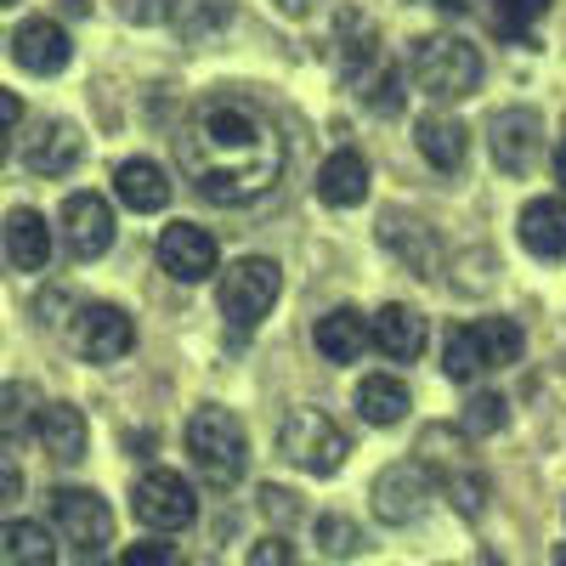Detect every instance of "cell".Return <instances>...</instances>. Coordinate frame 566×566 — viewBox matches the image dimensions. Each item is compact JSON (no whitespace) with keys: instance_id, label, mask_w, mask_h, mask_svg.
Here are the masks:
<instances>
[{"instance_id":"obj_1","label":"cell","mask_w":566,"mask_h":566,"mask_svg":"<svg viewBox=\"0 0 566 566\" xmlns=\"http://www.w3.org/2000/svg\"><path fill=\"white\" fill-rule=\"evenodd\" d=\"M176 159L187 170V181L199 187V199L239 210L266 199L277 176H283V130L272 125V114L250 97H205L187 125L176 130Z\"/></svg>"},{"instance_id":"obj_2","label":"cell","mask_w":566,"mask_h":566,"mask_svg":"<svg viewBox=\"0 0 566 566\" xmlns=\"http://www.w3.org/2000/svg\"><path fill=\"white\" fill-rule=\"evenodd\" d=\"M187 453H193V470H199L216 493L239 488L244 470H250V437H244L239 413L199 408L193 419H187Z\"/></svg>"},{"instance_id":"obj_3","label":"cell","mask_w":566,"mask_h":566,"mask_svg":"<svg viewBox=\"0 0 566 566\" xmlns=\"http://www.w3.org/2000/svg\"><path fill=\"white\" fill-rule=\"evenodd\" d=\"M408 74L431 103H464L482 85V52L459 34H424L408 57Z\"/></svg>"},{"instance_id":"obj_4","label":"cell","mask_w":566,"mask_h":566,"mask_svg":"<svg viewBox=\"0 0 566 566\" xmlns=\"http://www.w3.org/2000/svg\"><path fill=\"white\" fill-rule=\"evenodd\" d=\"M522 323L515 317H482V323H464V328H448V340H442V368H448V380H476V374L488 368H510V363H522Z\"/></svg>"},{"instance_id":"obj_5","label":"cell","mask_w":566,"mask_h":566,"mask_svg":"<svg viewBox=\"0 0 566 566\" xmlns=\"http://www.w3.org/2000/svg\"><path fill=\"white\" fill-rule=\"evenodd\" d=\"M283 295V272L277 261L266 255H244V261H232L216 283V301H221V317L232 323V335H250V328L266 323V312L277 306Z\"/></svg>"},{"instance_id":"obj_6","label":"cell","mask_w":566,"mask_h":566,"mask_svg":"<svg viewBox=\"0 0 566 566\" xmlns=\"http://www.w3.org/2000/svg\"><path fill=\"white\" fill-rule=\"evenodd\" d=\"M277 453L290 464H301L306 476H335V470L346 464V453H352V442H346V431L328 413L295 408V413H283V424H277Z\"/></svg>"},{"instance_id":"obj_7","label":"cell","mask_w":566,"mask_h":566,"mask_svg":"<svg viewBox=\"0 0 566 566\" xmlns=\"http://www.w3.org/2000/svg\"><path fill=\"white\" fill-rule=\"evenodd\" d=\"M130 510H136V522H142V527H154V533H181V527H193V522H199L193 482H187L181 470H170V464L142 470L136 488H130Z\"/></svg>"},{"instance_id":"obj_8","label":"cell","mask_w":566,"mask_h":566,"mask_svg":"<svg viewBox=\"0 0 566 566\" xmlns=\"http://www.w3.org/2000/svg\"><path fill=\"white\" fill-rule=\"evenodd\" d=\"M69 340H74V352H80L85 363H119V357L136 346V323H130V312L114 306V301H91V306L74 312Z\"/></svg>"},{"instance_id":"obj_9","label":"cell","mask_w":566,"mask_h":566,"mask_svg":"<svg viewBox=\"0 0 566 566\" xmlns=\"http://www.w3.org/2000/svg\"><path fill=\"white\" fill-rule=\"evenodd\" d=\"M52 522L80 555H97L103 544H114V510L91 488H52Z\"/></svg>"},{"instance_id":"obj_10","label":"cell","mask_w":566,"mask_h":566,"mask_svg":"<svg viewBox=\"0 0 566 566\" xmlns=\"http://www.w3.org/2000/svg\"><path fill=\"white\" fill-rule=\"evenodd\" d=\"M431 493H437L431 470H424L419 459H397L374 476V515H380L386 527H408L431 510Z\"/></svg>"},{"instance_id":"obj_11","label":"cell","mask_w":566,"mask_h":566,"mask_svg":"<svg viewBox=\"0 0 566 566\" xmlns=\"http://www.w3.org/2000/svg\"><path fill=\"white\" fill-rule=\"evenodd\" d=\"M488 154L504 176H527L533 159L544 154V119L538 108H499L488 119Z\"/></svg>"},{"instance_id":"obj_12","label":"cell","mask_w":566,"mask_h":566,"mask_svg":"<svg viewBox=\"0 0 566 566\" xmlns=\"http://www.w3.org/2000/svg\"><path fill=\"white\" fill-rule=\"evenodd\" d=\"M57 221H63V244H69L74 261L108 255V244H114V210H108L103 193H69Z\"/></svg>"},{"instance_id":"obj_13","label":"cell","mask_w":566,"mask_h":566,"mask_svg":"<svg viewBox=\"0 0 566 566\" xmlns=\"http://www.w3.org/2000/svg\"><path fill=\"white\" fill-rule=\"evenodd\" d=\"M216 261H221V250H216V239H210L205 227L170 221V227L159 232V266H165L176 283H205V277L216 272Z\"/></svg>"},{"instance_id":"obj_14","label":"cell","mask_w":566,"mask_h":566,"mask_svg":"<svg viewBox=\"0 0 566 566\" xmlns=\"http://www.w3.org/2000/svg\"><path fill=\"white\" fill-rule=\"evenodd\" d=\"M80 159H85V136L74 119H40L23 136V165L34 176H69Z\"/></svg>"},{"instance_id":"obj_15","label":"cell","mask_w":566,"mask_h":566,"mask_svg":"<svg viewBox=\"0 0 566 566\" xmlns=\"http://www.w3.org/2000/svg\"><path fill=\"white\" fill-rule=\"evenodd\" d=\"M424 317L413 312V306H402V301H386L380 312L368 317V346L380 352L386 363H413L419 352H424Z\"/></svg>"},{"instance_id":"obj_16","label":"cell","mask_w":566,"mask_h":566,"mask_svg":"<svg viewBox=\"0 0 566 566\" xmlns=\"http://www.w3.org/2000/svg\"><path fill=\"white\" fill-rule=\"evenodd\" d=\"M12 57H18V69L23 74H63L69 69V57H74V45H69V34L52 23V18H29V23H18V34H12Z\"/></svg>"},{"instance_id":"obj_17","label":"cell","mask_w":566,"mask_h":566,"mask_svg":"<svg viewBox=\"0 0 566 566\" xmlns=\"http://www.w3.org/2000/svg\"><path fill=\"white\" fill-rule=\"evenodd\" d=\"M0 244H7L18 272H40L45 261H52V227H45L40 210L23 205V210H12L7 221H0Z\"/></svg>"},{"instance_id":"obj_18","label":"cell","mask_w":566,"mask_h":566,"mask_svg":"<svg viewBox=\"0 0 566 566\" xmlns=\"http://www.w3.org/2000/svg\"><path fill=\"white\" fill-rule=\"evenodd\" d=\"M317 199L328 210H357L368 199V159L340 148V154H328L323 170H317Z\"/></svg>"},{"instance_id":"obj_19","label":"cell","mask_w":566,"mask_h":566,"mask_svg":"<svg viewBox=\"0 0 566 566\" xmlns=\"http://www.w3.org/2000/svg\"><path fill=\"white\" fill-rule=\"evenodd\" d=\"M522 244H527V255H538V261H566V199H527V210H522Z\"/></svg>"},{"instance_id":"obj_20","label":"cell","mask_w":566,"mask_h":566,"mask_svg":"<svg viewBox=\"0 0 566 566\" xmlns=\"http://www.w3.org/2000/svg\"><path fill=\"white\" fill-rule=\"evenodd\" d=\"M40 442H45V453H52L57 464H80L85 459V442H91V424H85V413L74 408V402H45L40 408Z\"/></svg>"},{"instance_id":"obj_21","label":"cell","mask_w":566,"mask_h":566,"mask_svg":"<svg viewBox=\"0 0 566 566\" xmlns=\"http://www.w3.org/2000/svg\"><path fill=\"white\" fill-rule=\"evenodd\" d=\"M114 193H119V205H125V210L154 216V210H165V205H170V176H165L154 159H125V165L114 170Z\"/></svg>"},{"instance_id":"obj_22","label":"cell","mask_w":566,"mask_h":566,"mask_svg":"<svg viewBox=\"0 0 566 566\" xmlns=\"http://www.w3.org/2000/svg\"><path fill=\"white\" fill-rule=\"evenodd\" d=\"M312 340L328 363H357L368 352V317L357 306H335V312H323L317 328H312Z\"/></svg>"},{"instance_id":"obj_23","label":"cell","mask_w":566,"mask_h":566,"mask_svg":"<svg viewBox=\"0 0 566 566\" xmlns=\"http://www.w3.org/2000/svg\"><path fill=\"white\" fill-rule=\"evenodd\" d=\"M413 142H419L424 165H437V170H459L464 154H470V130L453 114H442V108H431V114L413 125Z\"/></svg>"},{"instance_id":"obj_24","label":"cell","mask_w":566,"mask_h":566,"mask_svg":"<svg viewBox=\"0 0 566 566\" xmlns=\"http://www.w3.org/2000/svg\"><path fill=\"white\" fill-rule=\"evenodd\" d=\"M413 408V391L397 380V374H368V380L357 386V413L363 424H402Z\"/></svg>"},{"instance_id":"obj_25","label":"cell","mask_w":566,"mask_h":566,"mask_svg":"<svg viewBox=\"0 0 566 566\" xmlns=\"http://www.w3.org/2000/svg\"><path fill=\"white\" fill-rule=\"evenodd\" d=\"M0 566H57V544L40 522H7L0 527Z\"/></svg>"},{"instance_id":"obj_26","label":"cell","mask_w":566,"mask_h":566,"mask_svg":"<svg viewBox=\"0 0 566 566\" xmlns=\"http://www.w3.org/2000/svg\"><path fill=\"white\" fill-rule=\"evenodd\" d=\"M335 29H340V57H346V74H352V80H363V69H368V63H380V29H374L357 7H346V12L335 18Z\"/></svg>"},{"instance_id":"obj_27","label":"cell","mask_w":566,"mask_h":566,"mask_svg":"<svg viewBox=\"0 0 566 566\" xmlns=\"http://www.w3.org/2000/svg\"><path fill=\"white\" fill-rule=\"evenodd\" d=\"M40 391L29 380H12V386H0V442H23L34 424H40Z\"/></svg>"},{"instance_id":"obj_28","label":"cell","mask_w":566,"mask_h":566,"mask_svg":"<svg viewBox=\"0 0 566 566\" xmlns=\"http://www.w3.org/2000/svg\"><path fill=\"white\" fill-rule=\"evenodd\" d=\"M317 544H323V555H357L363 549V527L352 522V515L328 510V515H317Z\"/></svg>"},{"instance_id":"obj_29","label":"cell","mask_w":566,"mask_h":566,"mask_svg":"<svg viewBox=\"0 0 566 566\" xmlns=\"http://www.w3.org/2000/svg\"><path fill=\"white\" fill-rule=\"evenodd\" d=\"M504 419H510L504 397L499 391H482V397L464 402V437H493V431H504Z\"/></svg>"},{"instance_id":"obj_30","label":"cell","mask_w":566,"mask_h":566,"mask_svg":"<svg viewBox=\"0 0 566 566\" xmlns=\"http://www.w3.org/2000/svg\"><path fill=\"white\" fill-rule=\"evenodd\" d=\"M544 7H549V0H493V23L510 40H527V29L544 18Z\"/></svg>"},{"instance_id":"obj_31","label":"cell","mask_w":566,"mask_h":566,"mask_svg":"<svg viewBox=\"0 0 566 566\" xmlns=\"http://www.w3.org/2000/svg\"><path fill=\"white\" fill-rule=\"evenodd\" d=\"M363 103L374 114H397L402 108V74L391 63H380V69H374V80H368V91H363Z\"/></svg>"},{"instance_id":"obj_32","label":"cell","mask_w":566,"mask_h":566,"mask_svg":"<svg viewBox=\"0 0 566 566\" xmlns=\"http://www.w3.org/2000/svg\"><path fill=\"white\" fill-rule=\"evenodd\" d=\"M119 566H187V555L176 544H165V538H142V544H130L119 555Z\"/></svg>"},{"instance_id":"obj_33","label":"cell","mask_w":566,"mask_h":566,"mask_svg":"<svg viewBox=\"0 0 566 566\" xmlns=\"http://www.w3.org/2000/svg\"><path fill=\"white\" fill-rule=\"evenodd\" d=\"M448 493H453V510H459V515H482V510H488V482L470 476V470L448 476Z\"/></svg>"},{"instance_id":"obj_34","label":"cell","mask_w":566,"mask_h":566,"mask_svg":"<svg viewBox=\"0 0 566 566\" xmlns=\"http://www.w3.org/2000/svg\"><path fill=\"white\" fill-rule=\"evenodd\" d=\"M261 510L272 515L277 527L301 522V504H295V493H290V488H277V482H266V488H261Z\"/></svg>"},{"instance_id":"obj_35","label":"cell","mask_w":566,"mask_h":566,"mask_svg":"<svg viewBox=\"0 0 566 566\" xmlns=\"http://www.w3.org/2000/svg\"><path fill=\"white\" fill-rule=\"evenodd\" d=\"M119 12H125L130 23H165V18L176 12V0H119Z\"/></svg>"},{"instance_id":"obj_36","label":"cell","mask_w":566,"mask_h":566,"mask_svg":"<svg viewBox=\"0 0 566 566\" xmlns=\"http://www.w3.org/2000/svg\"><path fill=\"white\" fill-rule=\"evenodd\" d=\"M250 566H295V549L283 544V538H261L250 549Z\"/></svg>"},{"instance_id":"obj_37","label":"cell","mask_w":566,"mask_h":566,"mask_svg":"<svg viewBox=\"0 0 566 566\" xmlns=\"http://www.w3.org/2000/svg\"><path fill=\"white\" fill-rule=\"evenodd\" d=\"M23 119V103L12 91H0V165H7V148H12V125Z\"/></svg>"},{"instance_id":"obj_38","label":"cell","mask_w":566,"mask_h":566,"mask_svg":"<svg viewBox=\"0 0 566 566\" xmlns=\"http://www.w3.org/2000/svg\"><path fill=\"white\" fill-rule=\"evenodd\" d=\"M18 493H23V470H18L7 453H0V504H12Z\"/></svg>"},{"instance_id":"obj_39","label":"cell","mask_w":566,"mask_h":566,"mask_svg":"<svg viewBox=\"0 0 566 566\" xmlns=\"http://www.w3.org/2000/svg\"><path fill=\"white\" fill-rule=\"evenodd\" d=\"M277 7L290 12V18H306V12H317V0H277Z\"/></svg>"},{"instance_id":"obj_40","label":"cell","mask_w":566,"mask_h":566,"mask_svg":"<svg viewBox=\"0 0 566 566\" xmlns=\"http://www.w3.org/2000/svg\"><path fill=\"white\" fill-rule=\"evenodd\" d=\"M431 7L448 12V18H464V12H470V0H431Z\"/></svg>"},{"instance_id":"obj_41","label":"cell","mask_w":566,"mask_h":566,"mask_svg":"<svg viewBox=\"0 0 566 566\" xmlns=\"http://www.w3.org/2000/svg\"><path fill=\"white\" fill-rule=\"evenodd\" d=\"M555 181L566 187V136H560V148H555Z\"/></svg>"},{"instance_id":"obj_42","label":"cell","mask_w":566,"mask_h":566,"mask_svg":"<svg viewBox=\"0 0 566 566\" xmlns=\"http://www.w3.org/2000/svg\"><path fill=\"white\" fill-rule=\"evenodd\" d=\"M57 7H63V12H74V18H85V12H91V0H57Z\"/></svg>"},{"instance_id":"obj_43","label":"cell","mask_w":566,"mask_h":566,"mask_svg":"<svg viewBox=\"0 0 566 566\" xmlns=\"http://www.w3.org/2000/svg\"><path fill=\"white\" fill-rule=\"evenodd\" d=\"M549 566H566V544H560V549H555V560H549Z\"/></svg>"},{"instance_id":"obj_44","label":"cell","mask_w":566,"mask_h":566,"mask_svg":"<svg viewBox=\"0 0 566 566\" xmlns=\"http://www.w3.org/2000/svg\"><path fill=\"white\" fill-rule=\"evenodd\" d=\"M0 7H12V0H0Z\"/></svg>"}]
</instances>
